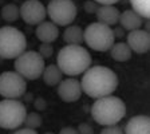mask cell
I'll use <instances>...</instances> for the list:
<instances>
[{
    "instance_id": "cell-2",
    "label": "cell",
    "mask_w": 150,
    "mask_h": 134,
    "mask_svg": "<svg viewBox=\"0 0 150 134\" xmlns=\"http://www.w3.org/2000/svg\"><path fill=\"white\" fill-rule=\"evenodd\" d=\"M91 58L83 46L76 44H67L58 52L56 56V66L60 69L63 74L69 77H78L82 75L88 67H91Z\"/></svg>"
},
{
    "instance_id": "cell-28",
    "label": "cell",
    "mask_w": 150,
    "mask_h": 134,
    "mask_svg": "<svg viewBox=\"0 0 150 134\" xmlns=\"http://www.w3.org/2000/svg\"><path fill=\"white\" fill-rule=\"evenodd\" d=\"M13 134H38L36 130H34V129H28V128H19L16 129V131Z\"/></svg>"
},
{
    "instance_id": "cell-10",
    "label": "cell",
    "mask_w": 150,
    "mask_h": 134,
    "mask_svg": "<svg viewBox=\"0 0 150 134\" xmlns=\"http://www.w3.org/2000/svg\"><path fill=\"white\" fill-rule=\"evenodd\" d=\"M19 9H20V18L30 26L40 24L47 18L46 7L40 0H25L19 7Z\"/></svg>"
},
{
    "instance_id": "cell-21",
    "label": "cell",
    "mask_w": 150,
    "mask_h": 134,
    "mask_svg": "<svg viewBox=\"0 0 150 134\" xmlns=\"http://www.w3.org/2000/svg\"><path fill=\"white\" fill-rule=\"evenodd\" d=\"M131 9L137 12L142 19L150 18V0H129Z\"/></svg>"
},
{
    "instance_id": "cell-32",
    "label": "cell",
    "mask_w": 150,
    "mask_h": 134,
    "mask_svg": "<svg viewBox=\"0 0 150 134\" xmlns=\"http://www.w3.org/2000/svg\"><path fill=\"white\" fill-rule=\"evenodd\" d=\"M23 97H25V102H28V103L34 101V97H32V94H27V93H25Z\"/></svg>"
},
{
    "instance_id": "cell-11",
    "label": "cell",
    "mask_w": 150,
    "mask_h": 134,
    "mask_svg": "<svg viewBox=\"0 0 150 134\" xmlns=\"http://www.w3.org/2000/svg\"><path fill=\"white\" fill-rule=\"evenodd\" d=\"M82 94H83V91H82L81 81L75 79L74 77L62 79L60 83L58 84V95L66 103H74L79 101Z\"/></svg>"
},
{
    "instance_id": "cell-29",
    "label": "cell",
    "mask_w": 150,
    "mask_h": 134,
    "mask_svg": "<svg viewBox=\"0 0 150 134\" xmlns=\"http://www.w3.org/2000/svg\"><path fill=\"white\" fill-rule=\"evenodd\" d=\"M59 134H78V130L72 126H66V128L60 129Z\"/></svg>"
},
{
    "instance_id": "cell-33",
    "label": "cell",
    "mask_w": 150,
    "mask_h": 134,
    "mask_svg": "<svg viewBox=\"0 0 150 134\" xmlns=\"http://www.w3.org/2000/svg\"><path fill=\"white\" fill-rule=\"evenodd\" d=\"M46 134H54V133H50V131H48V133H46Z\"/></svg>"
},
{
    "instance_id": "cell-7",
    "label": "cell",
    "mask_w": 150,
    "mask_h": 134,
    "mask_svg": "<svg viewBox=\"0 0 150 134\" xmlns=\"http://www.w3.org/2000/svg\"><path fill=\"white\" fill-rule=\"evenodd\" d=\"M27 114L24 103L19 99L0 101V128L6 130H16L23 125Z\"/></svg>"
},
{
    "instance_id": "cell-5",
    "label": "cell",
    "mask_w": 150,
    "mask_h": 134,
    "mask_svg": "<svg viewBox=\"0 0 150 134\" xmlns=\"http://www.w3.org/2000/svg\"><path fill=\"white\" fill-rule=\"evenodd\" d=\"M83 42L91 50L98 52L109 51L115 43V38L112 34V28L99 22H94L83 30Z\"/></svg>"
},
{
    "instance_id": "cell-26",
    "label": "cell",
    "mask_w": 150,
    "mask_h": 134,
    "mask_svg": "<svg viewBox=\"0 0 150 134\" xmlns=\"http://www.w3.org/2000/svg\"><path fill=\"white\" fill-rule=\"evenodd\" d=\"M47 106H48V103H47V101L44 99L43 97H38L34 99V107L35 110H36L38 113L39 111H44V110L47 109Z\"/></svg>"
},
{
    "instance_id": "cell-20",
    "label": "cell",
    "mask_w": 150,
    "mask_h": 134,
    "mask_svg": "<svg viewBox=\"0 0 150 134\" xmlns=\"http://www.w3.org/2000/svg\"><path fill=\"white\" fill-rule=\"evenodd\" d=\"M0 16L4 22L7 23H15L20 19V9L16 4L8 3L6 6H3L1 11H0Z\"/></svg>"
},
{
    "instance_id": "cell-3",
    "label": "cell",
    "mask_w": 150,
    "mask_h": 134,
    "mask_svg": "<svg viewBox=\"0 0 150 134\" xmlns=\"http://www.w3.org/2000/svg\"><path fill=\"white\" fill-rule=\"evenodd\" d=\"M90 113L93 119L100 126L118 125V122L126 116V103L119 97L107 95L95 99Z\"/></svg>"
},
{
    "instance_id": "cell-17",
    "label": "cell",
    "mask_w": 150,
    "mask_h": 134,
    "mask_svg": "<svg viewBox=\"0 0 150 134\" xmlns=\"http://www.w3.org/2000/svg\"><path fill=\"white\" fill-rule=\"evenodd\" d=\"M63 40L66 44H76L82 46L83 43V28L76 24H70L63 32Z\"/></svg>"
},
{
    "instance_id": "cell-18",
    "label": "cell",
    "mask_w": 150,
    "mask_h": 134,
    "mask_svg": "<svg viewBox=\"0 0 150 134\" xmlns=\"http://www.w3.org/2000/svg\"><path fill=\"white\" fill-rule=\"evenodd\" d=\"M42 78H43L44 83L48 86H56L63 79V72L56 65H48L44 67Z\"/></svg>"
},
{
    "instance_id": "cell-24",
    "label": "cell",
    "mask_w": 150,
    "mask_h": 134,
    "mask_svg": "<svg viewBox=\"0 0 150 134\" xmlns=\"http://www.w3.org/2000/svg\"><path fill=\"white\" fill-rule=\"evenodd\" d=\"M98 8H99V4L95 3L94 0H87V1H84L83 3V9L86 13H90V15H94V13H97Z\"/></svg>"
},
{
    "instance_id": "cell-19",
    "label": "cell",
    "mask_w": 150,
    "mask_h": 134,
    "mask_svg": "<svg viewBox=\"0 0 150 134\" xmlns=\"http://www.w3.org/2000/svg\"><path fill=\"white\" fill-rule=\"evenodd\" d=\"M109 51H110L111 58L114 60H117V62H127V60L131 59V54H133L130 50V47L125 42L114 43Z\"/></svg>"
},
{
    "instance_id": "cell-8",
    "label": "cell",
    "mask_w": 150,
    "mask_h": 134,
    "mask_svg": "<svg viewBox=\"0 0 150 134\" xmlns=\"http://www.w3.org/2000/svg\"><path fill=\"white\" fill-rule=\"evenodd\" d=\"M46 11L50 22L58 27H67L72 24L78 16V8L72 0H50Z\"/></svg>"
},
{
    "instance_id": "cell-1",
    "label": "cell",
    "mask_w": 150,
    "mask_h": 134,
    "mask_svg": "<svg viewBox=\"0 0 150 134\" xmlns=\"http://www.w3.org/2000/svg\"><path fill=\"white\" fill-rule=\"evenodd\" d=\"M119 84L118 75L109 67L94 66L83 72L81 81L82 91L90 98L98 99L102 97L112 95Z\"/></svg>"
},
{
    "instance_id": "cell-14",
    "label": "cell",
    "mask_w": 150,
    "mask_h": 134,
    "mask_svg": "<svg viewBox=\"0 0 150 134\" xmlns=\"http://www.w3.org/2000/svg\"><path fill=\"white\" fill-rule=\"evenodd\" d=\"M125 134H150V118L147 116H134L127 121Z\"/></svg>"
},
{
    "instance_id": "cell-25",
    "label": "cell",
    "mask_w": 150,
    "mask_h": 134,
    "mask_svg": "<svg viewBox=\"0 0 150 134\" xmlns=\"http://www.w3.org/2000/svg\"><path fill=\"white\" fill-rule=\"evenodd\" d=\"M100 134H125L123 129L118 125H111V126H103L100 130Z\"/></svg>"
},
{
    "instance_id": "cell-13",
    "label": "cell",
    "mask_w": 150,
    "mask_h": 134,
    "mask_svg": "<svg viewBox=\"0 0 150 134\" xmlns=\"http://www.w3.org/2000/svg\"><path fill=\"white\" fill-rule=\"evenodd\" d=\"M35 35L42 43H52L59 38V27L52 22H42L36 26Z\"/></svg>"
},
{
    "instance_id": "cell-31",
    "label": "cell",
    "mask_w": 150,
    "mask_h": 134,
    "mask_svg": "<svg viewBox=\"0 0 150 134\" xmlns=\"http://www.w3.org/2000/svg\"><path fill=\"white\" fill-rule=\"evenodd\" d=\"M95 3H98L99 6H107V4H115L121 0H94Z\"/></svg>"
},
{
    "instance_id": "cell-9",
    "label": "cell",
    "mask_w": 150,
    "mask_h": 134,
    "mask_svg": "<svg viewBox=\"0 0 150 134\" xmlns=\"http://www.w3.org/2000/svg\"><path fill=\"white\" fill-rule=\"evenodd\" d=\"M27 93V81L16 71L0 74V97L4 99H19Z\"/></svg>"
},
{
    "instance_id": "cell-23",
    "label": "cell",
    "mask_w": 150,
    "mask_h": 134,
    "mask_svg": "<svg viewBox=\"0 0 150 134\" xmlns=\"http://www.w3.org/2000/svg\"><path fill=\"white\" fill-rule=\"evenodd\" d=\"M38 52L40 54V56L43 59H50L54 54V46L51 43H42L39 46V51Z\"/></svg>"
},
{
    "instance_id": "cell-15",
    "label": "cell",
    "mask_w": 150,
    "mask_h": 134,
    "mask_svg": "<svg viewBox=\"0 0 150 134\" xmlns=\"http://www.w3.org/2000/svg\"><path fill=\"white\" fill-rule=\"evenodd\" d=\"M119 9L114 4H107V6H99L97 11V19L102 24H106L109 27L118 24L119 20Z\"/></svg>"
},
{
    "instance_id": "cell-27",
    "label": "cell",
    "mask_w": 150,
    "mask_h": 134,
    "mask_svg": "<svg viewBox=\"0 0 150 134\" xmlns=\"http://www.w3.org/2000/svg\"><path fill=\"white\" fill-rule=\"evenodd\" d=\"M76 130H78V134H94V128L90 125V123H87V122L79 123Z\"/></svg>"
},
{
    "instance_id": "cell-6",
    "label": "cell",
    "mask_w": 150,
    "mask_h": 134,
    "mask_svg": "<svg viewBox=\"0 0 150 134\" xmlns=\"http://www.w3.org/2000/svg\"><path fill=\"white\" fill-rule=\"evenodd\" d=\"M13 67L15 71L25 81H36L42 77L43 70L46 67L44 59L40 56L38 51H27L25 50L23 54L16 58Z\"/></svg>"
},
{
    "instance_id": "cell-12",
    "label": "cell",
    "mask_w": 150,
    "mask_h": 134,
    "mask_svg": "<svg viewBox=\"0 0 150 134\" xmlns=\"http://www.w3.org/2000/svg\"><path fill=\"white\" fill-rule=\"evenodd\" d=\"M131 52L137 54H146L150 50V35L146 30L138 28L134 31H130L127 34V42Z\"/></svg>"
},
{
    "instance_id": "cell-4",
    "label": "cell",
    "mask_w": 150,
    "mask_h": 134,
    "mask_svg": "<svg viewBox=\"0 0 150 134\" xmlns=\"http://www.w3.org/2000/svg\"><path fill=\"white\" fill-rule=\"evenodd\" d=\"M27 48V39L19 28L12 26L0 27V58L16 59Z\"/></svg>"
},
{
    "instance_id": "cell-30",
    "label": "cell",
    "mask_w": 150,
    "mask_h": 134,
    "mask_svg": "<svg viewBox=\"0 0 150 134\" xmlns=\"http://www.w3.org/2000/svg\"><path fill=\"white\" fill-rule=\"evenodd\" d=\"M112 34H114V38H118V39H121V38L125 36V30L122 27H117L112 30Z\"/></svg>"
},
{
    "instance_id": "cell-22",
    "label": "cell",
    "mask_w": 150,
    "mask_h": 134,
    "mask_svg": "<svg viewBox=\"0 0 150 134\" xmlns=\"http://www.w3.org/2000/svg\"><path fill=\"white\" fill-rule=\"evenodd\" d=\"M23 123L25 125V128L36 130V129H39L42 126L43 118H42V116L38 111H31V113H27V114H25V118H24Z\"/></svg>"
},
{
    "instance_id": "cell-16",
    "label": "cell",
    "mask_w": 150,
    "mask_h": 134,
    "mask_svg": "<svg viewBox=\"0 0 150 134\" xmlns=\"http://www.w3.org/2000/svg\"><path fill=\"white\" fill-rule=\"evenodd\" d=\"M118 24H121V27L125 31H134L138 28L142 27V18L138 15L137 12H134L133 9H125L123 12L119 13V20Z\"/></svg>"
}]
</instances>
